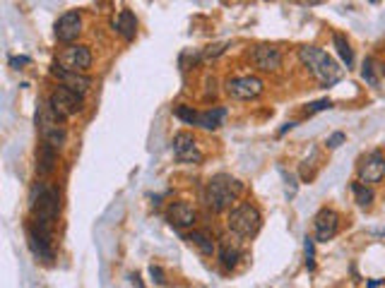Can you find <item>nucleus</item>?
<instances>
[{
	"mask_svg": "<svg viewBox=\"0 0 385 288\" xmlns=\"http://www.w3.org/2000/svg\"><path fill=\"white\" fill-rule=\"evenodd\" d=\"M185 240H188L192 248L200 250L205 257H212L214 252H217V245H214L212 236H209V233H205V231H190L188 236H185Z\"/></svg>",
	"mask_w": 385,
	"mask_h": 288,
	"instance_id": "6ab92c4d",
	"label": "nucleus"
},
{
	"mask_svg": "<svg viewBox=\"0 0 385 288\" xmlns=\"http://www.w3.org/2000/svg\"><path fill=\"white\" fill-rule=\"evenodd\" d=\"M173 156L178 163H202V151L197 149V142L190 132H176L171 142Z\"/></svg>",
	"mask_w": 385,
	"mask_h": 288,
	"instance_id": "9d476101",
	"label": "nucleus"
},
{
	"mask_svg": "<svg viewBox=\"0 0 385 288\" xmlns=\"http://www.w3.org/2000/svg\"><path fill=\"white\" fill-rule=\"evenodd\" d=\"M383 236H385V231H383Z\"/></svg>",
	"mask_w": 385,
	"mask_h": 288,
	"instance_id": "2f4dec72",
	"label": "nucleus"
},
{
	"mask_svg": "<svg viewBox=\"0 0 385 288\" xmlns=\"http://www.w3.org/2000/svg\"><path fill=\"white\" fill-rule=\"evenodd\" d=\"M342 142H344V132H332L325 144H328L330 149H337V146H340Z\"/></svg>",
	"mask_w": 385,
	"mask_h": 288,
	"instance_id": "bb28decb",
	"label": "nucleus"
},
{
	"mask_svg": "<svg viewBox=\"0 0 385 288\" xmlns=\"http://www.w3.org/2000/svg\"><path fill=\"white\" fill-rule=\"evenodd\" d=\"M294 125H296V123H287V125H284L282 130H279V134H284V132H287V130H291V127H294Z\"/></svg>",
	"mask_w": 385,
	"mask_h": 288,
	"instance_id": "7c9ffc66",
	"label": "nucleus"
},
{
	"mask_svg": "<svg viewBox=\"0 0 385 288\" xmlns=\"http://www.w3.org/2000/svg\"><path fill=\"white\" fill-rule=\"evenodd\" d=\"M253 63L262 73H277L282 68V53L272 49V46H258L253 51Z\"/></svg>",
	"mask_w": 385,
	"mask_h": 288,
	"instance_id": "4468645a",
	"label": "nucleus"
},
{
	"mask_svg": "<svg viewBox=\"0 0 385 288\" xmlns=\"http://www.w3.org/2000/svg\"><path fill=\"white\" fill-rule=\"evenodd\" d=\"M173 115L176 118H181L183 123H188V125H197V111L192 108V106H185V104H178L176 108H173Z\"/></svg>",
	"mask_w": 385,
	"mask_h": 288,
	"instance_id": "5701e85b",
	"label": "nucleus"
},
{
	"mask_svg": "<svg viewBox=\"0 0 385 288\" xmlns=\"http://www.w3.org/2000/svg\"><path fill=\"white\" fill-rule=\"evenodd\" d=\"M56 65H61L63 70H68V73H82L85 75L87 70L92 68V51L82 44L68 46V49L61 51Z\"/></svg>",
	"mask_w": 385,
	"mask_h": 288,
	"instance_id": "0eeeda50",
	"label": "nucleus"
},
{
	"mask_svg": "<svg viewBox=\"0 0 385 288\" xmlns=\"http://www.w3.org/2000/svg\"><path fill=\"white\" fill-rule=\"evenodd\" d=\"M226 115V108H207V111H200V115H197V125L202 127V130H217L221 127V120H224Z\"/></svg>",
	"mask_w": 385,
	"mask_h": 288,
	"instance_id": "aec40b11",
	"label": "nucleus"
},
{
	"mask_svg": "<svg viewBox=\"0 0 385 288\" xmlns=\"http://www.w3.org/2000/svg\"><path fill=\"white\" fill-rule=\"evenodd\" d=\"M226 226H229V231L234 233L236 238L248 240V238L258 236V231L262 226V216L253 204H238V207L229 211Z\"/></svg>",
	"mask_w": 385,
	"mask_h": 288,
	"instance_id": "20e7f679",
	"label": "nucleus"
},
{
	"mask_svg": "<svg viewBox=\"0 0 385 288\" xmlns=\"http://www.w3.org/2000/svg\"><path fill=\"white\" fill-rule=\"evenodd\" d=\"M195 219L197 214L195 209H192V204L188 202H173L171 207H169V221L176 228H190L192 223H195Z\"/></svg>",
	"mask_w": 385,
	"mask_h": 288,
	"instance_id": "dca6fc26",
	"label": "nucleus"
},
{
	"mask_svg": "<svg viewBox=\"0 0 385 288\" xmlns=\"http://www.w3.org/2000/svg\"><path fill=\"white\" fill-rule=\"evenodd\" d=\"M262 89H265V84H262V80L258 77H231L226 82V94H229L231 99H236V101H250V99H258Z\"/></svg>",
	"mask_w": 385,
	"mask_h": 288,
	"instance_id": "1a4fd4ad",
	"label": "nucleus"
},
{
	"mask_svg": "<svg viewBox=\"0 0 385 288\" xmlns=\"http://www.w3.org/2000/svg\"><path fill=\"white\" fill-rule=\"evenodd\" d=\"M29 209H32V221L44 223V226H56V219L61 214V195L58 187L49 180H39L29 192Z\"/></svg>",
	"mask_w": 385,
	"mask_h": 288,
	"instance_id": "f257e3e1",
	"label": "nucleus"
},
{
	"mask_svg": "<svg viewBox=\"0 0 385 288\" xmlns=\"http://www.w3.org/2000/svg\"><path fill=\"white\" fill-rule=\"evenodd\" d=\"M130 279H133V284H135L138 288H145V286H142V281H140V276H138V274H135V276H130Z\"/></svg>",
	"mask_w": 385,
	"mask_h": 288,
	"instance_id": "c756f323",
	"label": "nucleus"
},
{
	"mask_svg": "<svg viewBox=\"0 0 385 288\" xmlns=\"http://www.w3.org/2000/svg\"><path fill=\"white\" fill-rule=\"evenodd\" d=\"M299 61L323 87H332L342 77V68L323 49H316V46H303V49H299Z\"/></svg>",
	"mask_w": 385,
	"mask_h": 288,
	"instance_id": "7ed1b4c3",
	"label": "nucleus"
},
{
	"mask_svg": "<svg viewBox=\"0 0 385 288\" xmlns=\"http://www.w3.org/2000/svg\"><path fill=\"white\" fill-rule=\"evenodd\" d=\"M49 106L54 108V113L58 115V118L66 120V118H73V115H78L80 111H82V96L66 89V87H56L49 96Z\"/></svg>",
	"mask_w": 385,
	"mask_h": 288,
	"instance_id": "423d86ee",
	"label": "nucleus"
},
{
	"mask_svg": "<svg viewBox=\"0 0 385 288\" xmlns=\"http://www.w3.org/2000/svg\"><path fill=\"white\" fill-rule=\"evenodd\" d=\"M219 260H221V267L224 269H234L236 262L241 260V243H238V238L234 236H224L219 238Z\"/></svg>",
	"mask_w": 385,
	"mask_h": 288,
	"instance_id": "2eb2a0df",
	"label": "nucleus"
},
{
	"mask_svg": "<svg viewBox=\"0 0 385 288\" xmlns=\"http://www.w3.org/2000/svg\"><path fill=\"white\" fill-rule=\"evenodd\" d=\"M328 108H332V101H330V99H320V101L308 106V113H318V111H328Z\"/></svg>",
	"mask_w": 385,
	"mask_h": 288,
	"instance_id": "a878e982",
	"label": "nucleus"
},
{
	"mask_svg": "<svg viewBox=\"0 0 385 288\" xmlns=\"http://www.w3.org/2000/svg\"><path fill=\"white\" fill-rule=\"evenodd\" d=\"M313 231H316V240L318 243H328L337 236L340 231V216H337L335 209H320L316 216H313Z\"/></svg>",
	"mask_w": 385,
	"mask_h": 288,
	"instance_id": "9b49d317",
	"label": "nucleus"
},
{
	"mask_svg": "<svg viewBox=\"0 0 385 288\" xmlns=\"http://www.w3.org/2000/svg\"><path fill=\"white\" fill-rule=\"evenodd\" d=\"M82 32V17L80 13H66L56 22V39L61 44H73Z\"/></svg>",
	"mask_w": 385,
	"mask_h": 288,
	"instance_id": "f8f14e48",
	"label": "nucleus"
},
{
	"mask_svg": "<svg viewBox=\"0 0 385 288\" xmlns=\"http://www.w3.org/2000/svg\"><path fill=\"white\" fill-rule=\"evenodd\" d=\"M361 77H364L369 84L376 87L378 84V75H376V63H373V58H366L364 61V70H361Z\"/></svg>",
	"mask_w": 385,
	"mask_h": 288,
	"instance_id": "b1692460",
	"label": "nucleus"
},
{
	"mask_svg": "<svg viewBox=\"0 0 385 288\" xmlns=\"http://www.w3.org/2000/svg\"><path fill=\"white\" fill-rule=\"evenodd\" d=\"M51 73H54V77L61 80V87H66V89L75 92V94H80V96H85V94L90 92V87H92V80L82 73H68V70H63L61 65H54V68H51Z\"/></svg>",
	"mask_w": 385,
	"mask_h": 288,
	"instance_id": "ddd939ff",
	"label": "nucleus"
},
{
	"mask_svg": "<svg viewBox=\"0 0 385 288\" xmlns=\"http://www.w3.org/2000/svg\"><path fill=\"white\" fill-rule=\"evenodd\" d=\"M313 243H316V240L313 238H306V243H303V250H306V267L311 269H316V260H313V257H316V250H313Z\"/></svg>",
	"mask_w": 385,
	"mask_h": 288,
	"instance_id": "393cba45",
	"label": "nucleus"
},
{
	"mask_svg": "<svg viewBox=\"0 0 385 288\" xmlns=\"http://www.w3.org/2000/svg\"><path fill=\"white\" fill-rule=\"evenodd\" d=\"M149 276H152V281H157V284H164V272H161V267H154V264H152Z\"/></svg>",
	"mask_w": 385,
	"mask_h": 288,
	"instance_id": "cd10ccee",
	"label": "nucleus"
},
{
	"mask_svg": "<svg viewBox=\"0 0 385 288\" xmlns=\"http://www.w3.org/2000/svg\"><path fill=\"white\" fill-rule=\"evenodd\" d=\"M243 192V183L226 173H219L214 178H209V183L205 187V204L214 214L219 211H226L231 209V204L236 202L238 195Z\"/></svg>",
	"mask_w": 385,
	"mask_h": 288,
	"instance_id": "f03ea898",
	"label": "nucleus"
},
{
	"mask_svg": "<svg viewBox=\"0 0 385 288\" xmlns=\"http://www.w3.org/2000/svg\"><path fill=\"white\" fill-rule=\"evenodd\" d=\"M29 63H32L29 58H13V61H10V65L17 68V65H29Z\"/></svg>",
	"mask_w": 385,
	"mask_h": 288,
	"instance_id": "c85d7f7f",
	"label": "nucleus"
},
{
	"mask_svg": "<svg viewBox=\"0 0 385 288\" xmlns=\"http://www.w3.org/2000/svg\"><path fill=\"white\" fill-rule=\"evenodd\" d=\"M352 192H354V197H357V204H359V207H371V204H373V190H371L369 185L354 183V185H352Z\"/></svg>",
	"mask_w": 385,
	"mask_h": 288,
	"instance_id": "4be33fe9",
	"label": "nucleus"
},
{
	"mask_svg": "<svg viewBox=\"0 0 385 288\" xmlns=\"http://www.w3.org/2000/svg\"><path fill=\"white\" fill-rule=\"evenodd\" d=\"M37 130H39L42 142L54 146V149H63V144H66V139H68L63 120L54 113V108H51L49 104H44L42 108L37 111Z\"/></svg>",
	"mask_w": 385,
	"mask_h": 288,
	"instance_id": "39448f33",
	"label": "nucleus"
},
{
	"mask_svg": "<svg viewBox=\"0 0 385 288\" xmlns=\"http://www.w3.org/2000/svg\"><path fill=\"white\" fill-rule=\"evenodd\" d=\"M56 158H58V149H54V146H49V144L42 142V146H39V156H37V170H39V175L54 173Z\"/></svg>",
	"mask_w": 385,
	"mask_h": 288,
	"instance_id": "a211bd4d",
	"label": "nucleus"
},
{
	"mask_svg": "<svg viewBox=\"0 0 385 288\" xmlns=\"http://www.w3.org/2000/svg\"><path fill=\"white\" fill-rule=\"evenodd\" d=\"M332 44H335V49H337V56L342 58V63L349 70V68L354 65V51H352V46H349L347 37H342V34H335V37H332Z\"/></svg>",
	"mask_w": 385,
	"mask_h": 288,
	"instance_id": "412c9836",
	"label": "nucleus"
},
{
	"mask_svg": "<svg viewBox=\"0 0 385 288\" xmlns=\"http://www.w3.org/2000/svg\"><path fill=\"white\" fill-rule=\"evenodd\" d=\"M357 173H359V183H364V185L381 183L385 178V156L381 151H371V154L361 156Z\"/></svg>",
	"mask_w": 385,
	"mask_h": 288,
	"instance_id": "6e6552de",
	"label": "nucleus"
},
{
	"mask_svg": "<svg viewBox=\"0 0 385 288\" xmlns=\"http://www.w3.org/2000/svg\"><path fill=\"white\" fill-rule=\"evenodd\" d=\"M114 29L121 34L126 41H133L135 39V34H138V20H135V15H133V10H128L123 8L118 13V17L114 20Z\"/></svg>",
	"mask_w": 385,
	"mask_h": 288,
	"instance_id": "f3484780",
	"label": "nucleus"
}]
</instances>
